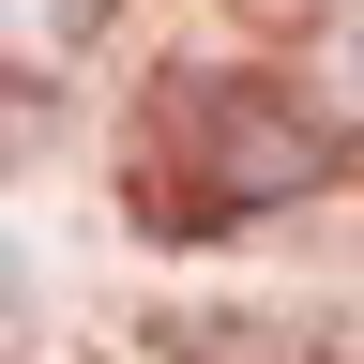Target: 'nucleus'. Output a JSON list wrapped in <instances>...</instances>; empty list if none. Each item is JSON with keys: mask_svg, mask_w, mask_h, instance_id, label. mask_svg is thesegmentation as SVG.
I'll return each mask as SVG.
<instances>
[{"mask_svg": "<svg viewBox=\"0 0 364 364\" xmlns=\"http://www.w3.org/2000/svg\"><path fill=\"white\" fill-rule=\"evenodd\" d=\"M198 122H213V213H273V198H318V167H334V107H273L258 76H228L198 91Z\"/></svg>", "mask_w": 364, "mask_h": 364, "instance_id": "obj_1", "label": "nucleus"}, {"mask_svg": "<svg viewBox=\"0 0 364 364\" xmlns=\"http://www.w3.org/2000/svg\"><path fill=\"white\" fill-rule=\"evenodd\" d=\"M304 91L364 136V0H318V31H304Z\"/></svg>", "mask_w": 364, "mask_h": 364, "instance_id": "obj_2", "label": "nucleus"}]
</instances>
